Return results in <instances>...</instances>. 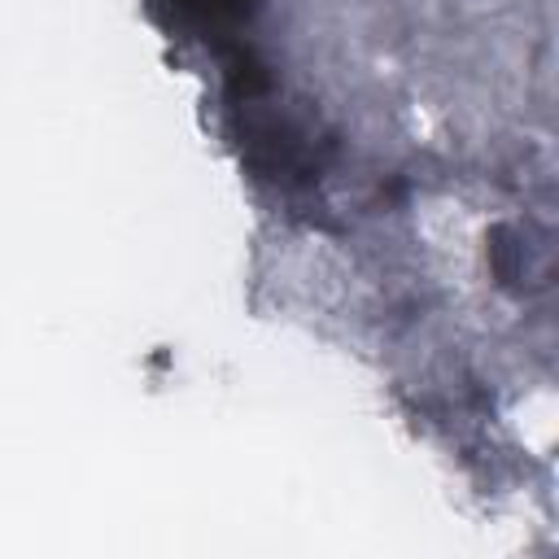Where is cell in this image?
<instances>
[{
	"instance_id": "cell-1",
	"label": "cell",
	"mask_w": 559,
	"mask_h": 559,
	"mask_svg": "<svg viewBox=\"0 0 559 559\" xmlns=\"http://www.w3.org/2000/svg\"><path fill=\"white\" fill-rule=\"evenodd\" d=\"M175 9L183 17H192L197 26H231V22L249 17L258 9V0H175Z\"/></svg>"
}]
</instances>
